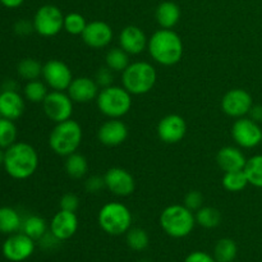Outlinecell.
Segmentation results:
<instances>
[{"instance_id": "6da1fadb", "label": "cell", "mask_w": 262, "mask_h": 262, "mask_svg": "<svg viewBox=\"0 0 262 262\" xmlns=\"http://www.w3.org/2000/svg\"><path fill=\"white\" fill-rule=\"evenodd\" d=\"M4 170L17 181H25L32 177L38 168V154L27 142H15L5 150Z\"/></svg>"}, {"instance_id": "7a4b0ae2", "label": "cell", "mask_w": 262, "mask_h": 262, "mask_svg": "<svg viewBox=\"0 0 262 262\" xmlns=\"http://www.w3.org/2000/svg\"><path fill=\"white\" fill-rule=\"evenodd\" d=\"M147 50L156 63L164 67H171L182 60L184 46L181 36L176 31L161 28L148 38Z\"/></svg>"}, {"instance_id": "3957f363", "label": "cell", "mask_w": 262, "mask_h": 262, "mask_svg": "<svg viewBox=\"0 0 262 262\" xmlns=\"http://www.w3.org/2000/svg\"><path fill=\"white\" fill-rule=\"evenodd\" d=\"M160 227L169 237L186 238L193 232L196 223V216L193 211L184 205H170L163 210L160 214Z\"/></svg>"}, {"instance_id": "277c9868", "label": "cell", "mask_w": 262, "mask_h": 262, "mask_svg": "<svg viewBox=\"0 0 262 262\" xmlns=\"http://www.w3.org/2000/svg\"><path fill=\"white\" fill-rule=\"evenodd\" d=\"M82 137H83V132L79 123L68 119L66 122L56 123L49 136V146L54 151V154L67 158L77 152L81 146Z\"/></svg>"}, {"instance_id": "5b68a950", "label": "cell", "mask_w": 262, "mask_h": 262, "mask_svg": "<svg viewBox=\"0 0 262 262\" xmlns=\"http://www.w3.org/2000/svg\"><path fill=\"white\" fill-rule=\"evenodd\" d=\"M158 73L152 64L147 61H135L122 72L123 87L130 95L148 94L155 87Z\"/></svg>"}, {"instance_id": "8992f818", "label": "cell", "mask_w": 262, "mask_h": 262, "mask_svg": "<svg viewBox=\"0 0 262 262\" xmlns=\"http://www.w3.org/2000/svg\"><path fill=\"white\" fill-rule=\"evenodd\" d=\"M97 107L109 119H120L129 113L132 107V95L120 86L101 89L96 97Z\"/></svg>"}, {"instance_id": "52a82bcc", "label": "cell", "mask_w": 262, "mask_h": 262, "mask_svg": "<svg viewBox=\"0 0 262 262\" xmlns=\"http://www.w3.org/2000/svg\"><path fill=\"white\" fill-rule=\"evenodd\" d=\"M97 222L106 234L118 237L132 228V212L122 202H107L100 209Z\"/></svg>"}, {"instance_id": "ba28073f", "label": "cell", "mask_w": 262, "mask_h": 262, "mask_svg": "<svg viewBox=\"0 0 262 262\" xmlns=\"http://www.w3.org/2000/svg\"><path fill=\"white\" fill-rule=\"evenodd\" d=\"M35 32L42 37H54L64 30V14L56 5L45 4L38 8L33 17Z\"/></svg>"}, {"instance_id": "9c48e42d", "label": "cell", "mask_w": 262, "mask_h": 262, "mask_svg": "<svg viewBox=\"0 0 262 262\" xmlns=\"http://www.w3.org/2000/svg\"><path fill=\"white\" fill-rule=\"evenodd\" d=\"M73 100L64 91H50L42 102L43 113L54 123L71 119L73 114Z\"/></svg>"}, {"instance_id": "30bf717a", "label": "cell", "mask_w": 262, "mask_h": 262, "mask_svg": "<svg viewBox=\"0 0 262 262\" xmlns=\"http://www.w3.org/2000/svg\"><path fill=\"white\" fill-rule=\"evenodd\" d=\"M232 137L242 148H255L262 142V128L260 123L250 117L238 118L232 127Z\"/></svg>"}, {"instance_id": "8fae6325", "label": "cell", "mask_w": 262, "mask_h": 262, "mask_svg": "<svg viewBox=\"0 0 262 262\" xmlns=\"http://www.w3.org/2000/svg\"><path fill=\"white\" fill-rule=\"evenodd\" d=\"M35 241L23 232L13 233L4 241L2 247L3 256L10 262H23L35 252Z\"/></svg>"}, {"instance_id": "7c38bea8", "label": "cell", "mask_w": 262, "mask_h": 262, "mask_svg": "<svg viewBox=\"0 0 262 262\" xmlns=\"http://www.w3.org/2000/svg\"><path fill=\"white\" fill-rule=\"evenodd\" d=\"M42 78L53 91H67L73 81V74L68 64L51 59L42 66Z\"/></svg>"}, {"instance_id": "4fadbf2b", "label": "cell", "mask_w": 262, "mask_h": 262, "mask_svg": "<svg viewBox=\"0 0 262 262\" xmlns=\"http://www.w3.org/2000/svg\"><path fill=\"white\" fill-rule=\"evenodd\" d=\"M253 106V99L243 89L229 90L222 99V110L230 118H243L250 114Z\"/></svg>"}, {"instance_id": "5bb4252c", "label": "cell", "mask_w": 262, "mask_h": 262, "mask_svg": "<svg viewBox=\"0 0 262 262\" xmlns=\"http://www.w3.org/2000/svg\"><path fill=\"white\" fill-rule=\"evenodd\" d=\"M156 132H158L159 140L163 141L164 143L176 145L186 137L187 123L181 115L169 114L161 118L158 128H156Z\"/></svg>"}, {"instance_id": "9a60e30c", "label": "cell", "mask_w": 262, "mask_h": 262, "mask_svg": "<svg viewBox=\"0 0 262 262\" xmlns=\"http://www.w3.org/2000/svg\"><path fill=\"white\" fill-rule=\"evenodd\" d=\"M104 181L105 187L115 196L128 197L135 192V178L129 171L123 168H110L105 173Z\"/></svg>"}, {"instance_id": "2e32d148", "label": "cell", "mask_w": 262, "mask_h": 262, "mask_svg": "<svg viewBox=\"0 0 262 262\" xmlns=\"http://www.w3.org/2000/svg\"><path fill=\"white\" fill-rule=\"evenodd\" d=\"M82 40L89 48L99 50L109 46V43L113 41L112 27L104 20H92L87 23L83 33H82Z\"/></svg>"}, {"instance_id": "e0dca14e", "label": "cell", "mask_w": 262, "mask_h": 262, "mask_svg": "<svg viewBox=\"0 0 262 262\" xmlns=\"http://www.w3.org/2000/svg\"><path fill=\"white\" fill-rule=\"evenodd\" d=\"M78 230V217L76 212L59 210L50 222V233L60 242L68 241Z\"/></svg>"}, {"instance_id": "ac0fdd59", "label": "cell", "mask_w": 262, "mask_h": 262, "mask_svg": "<svg viewBox=\"0 0 262 262\" xmlns=\"http://www.w3.org/2000/svg\"><path fill=\"white\" fill-rule=\"evenodd\" d=\"M97 138L107 147H115L128 138V127L120 119H109L102 123L97 130Z\"/></svg>"}, {"instance_id": "d6986e66", "label": "cell", "mask_w": 262, "mask_h": 262, "mask_svg": "<svg viewBox=\"0 0 262 262\" xmlns=\"http://www.w3.org/2000/svg\"><path fill=\"white\" fill-rule=\"evenodd\" d=\"M99 89V84L95 79L90 77H77V78H73L71 86L67 90V94L73 100V102L87 104L92 100H96L100 92Z\"/></svg>"}, {"instance_id": "ffe728a7", "label": "cell", "mask_w": 262, "mask_h": 262, "mask_svg": "<svg viewBox=\"0 0 262 262\" xmlns=\"http://www.w3.org/2000/svg\"><path fill=\"white\" fill-rule=\"evenodd\" d=\"M147 36L137 26H127L119 35V45L129 55H138L147 48Z\"/></svg>"}, {"instance_id": "44dd1931", "label": "cell", "mask_w": 262, "mask_h": 262, "mask_svg": "<svg viewBox=\"0 0 262 262\" xmlns=\"http://www.w3.org/2000/svg\"><path fill=\"white\" fill-rule=\"evenodd\" d=\"M26 109L25 99L18 91L0 92V117L10 120L19 119Z\"/></svg>"}, {"instance_id": "7402d4cb", "label": "cell", "mask_w": 262, "mask_h": 262, "mask_svg": "<svg viewBox=\"0 0 262 262\" xmlns=\"http://www.w3.org/2000/svg\"><path fill=\"white\" fill-rule=\"evenodd\" d=\"M216 163L224 173L237 171L245 169L247 158L241 148L234 147V146H225L217 151Z\"/></svg>"}, {"instance_id": "603a6c76", "label": "cell", "mask_w": 262, "mask_h": 262, "mask_svg": "<svg viewBox=\"0 0 262 262\" xmlns=\"http://www.w3.org/2000/svg\"><path fill=\"white\" fill-rule=\"evenodd\" d=\"M181 8L174 2H163L158 5L155 12L156 22L161 28L173 30L181 19Z\"/></svg>"}, {"instance_id": "cb8c5ba5", "label": "cell", "mask_w": 262, "mask_h": 262, "mask_svg": "<svg viewBox=\"0 0 262 262\" xmlns=\"http://www.w3.org/2000/svg\"><path fill=\"white\" fill-rule=\"evenodd\" d=\"M23 219L19 212L9 206L0 207V233L10 235L19 232L22 228Z\"/></svg>"}, {"instance_id": "d4e9b609", "label": "cell", "mask_w": 262, "mask_h": 262, "mask_svg": "<svg viewBox=\"0 0 262 262\" xmlns=\"http://www.w3.org/2000/svg\"><path fill=\"white\" fill-rule=\"evenodd\" d=\"M20 230L33 241H40L48 233V224L43 217L38 215H30L23 219Z\"/></svg>"}, {"instance_id": "484cf974", "label": "cell", "mask_w": 262, "mask_h": 262, "mask_svg": "<svg viewBox=\"0 0 262 262\" xmlns=\"http://www.w3.org/2000/svg\"><path fill=\"white\" fill-rule=\"evenodd\" d=\"M64 169H66V173L71 178L81 179L89 171V161H87V159L82 154L74 152L66 158Z\"/></svg>"}, {"instance_id": "4316f807", "label": "cell", "mask_w": 262, "mask_h": 262, "mask_svg": "<svg viewBox=\"0 0 262 262\" xmlns=\"http://www.w3.org/2000/svg\"><path fill=\"white\" fill-rule=\"evenodd\" d=\"M237 243L232 238H222L214 247V258L216 262H234L237 257Z\"/></svg>"}, {"instance_id": "83f0119b", "label": "cell", "mask_w": 262, "mask_h": 262, "mask_svg": "<svg viewBox=\"0 0 262 262\" xmlns=\"http://www.w3.org/2000/svg\"><path fill=\"white\" fill-rule=\"evenodd\" d=\"M194 216H196L197 224L205 229H214V228L219 227L222 223L220 211L211 206H202L201 209L197 210Z\"/></svg>"}, {"instance_id": "f1b7e54d", "label": "cell", "mask_w": 262, "mask_h": 262, "mask_svg": "<svg viewBox=\"0 0 262 262\" xmlns=\"http://www.w3.org/2000/svg\"><path fill=\"white\" fill-rule=\"evenodd\" d=\"M18 76L26 81H35L42 76V64L33 58H25L17 66Z\"/></svg>"}, {"instance_id": "f546056e", "label": "cell", "mask_w": 262, "mask_h": 262, "mask_svg": "<svg viewBox=\"0 0 262 262\" xmlns=\"http://www.w3.org/2000/svg\"><path fill=\"white\" fill-rule=\"evenodd\" d=\"M105 63L113 72H124V69L129 66V54L123 50L122 48L110 49L105 56Z\"/></svg>"}, {"instance_id": "4dcf8cb0", "label": "cell", "mask_w": 262, "mask_h": 262, "mask_svg": "<svg viewBox=\"0 0 262 262\" xmlns=\"http://www.w3.org/2000/svg\"><path fill=\"white\" fill-rule=\"evenodd\" d=\"M245 173L247 176L248 183L256 188H262V155H255L247 159L245 166Z\"/></svg>"}, {"instance_id": "1f68e13d", "label": "cell", "mask_w": 262, "mask_h": 262, "mask_svg": "<svg viewBox=\"0 0 262 262\" xmlns=\"http://www.w3.org/2000/svg\"><path fill=\"white\" fill-rule=\"evenodd\" d=\"M23 92H25L26 100H28L30 102H33V104H40L41 102L42 104L43 100L49 94L48 84L45 82L40 81V79L28 81L26 83Z\"/></svg>"}, {"instance_id": "d6a6232c", "label": "cell", "mask_w": 262, "mask_h": 262, "mask_svg": "<svg viewBox=\"0 0 262 262\" xmlns=\"http://www.w3.org/2000/svg\"><path fill=\"white\" fill-rule=\"evenodd\" d=\"M223 187L229 192H241L248 186V179L245 170L227 171L222 179Z\"/></svg>"}, {"instance_id": "836d02e7", "label": "cell", "mask_w": 262, "mask_h": 262, "mask_svg": "<svg viewBox=\"0 0 262 262\" xmlns=\"http://www.w3.org/2000/svg\"><path fill=\"white\" fill-rule=\"evenodd\" d=\"M125 234H127L125 241L130 250L140 252V251H145L150 245V237L142 228H130Z\"/></svg>"}, {"instance_id": "e575fe53", "label": "cell", "mask_w": 262, "mask_h": 262, "mask_svg": "<svg viewBox=\"0 0 262 262\" xmlns=\"http://www.w3.org/2000/svg\"><path fill=\"white\" fill-rule=\"evenodd\" d=\"M17 125L14 120L0 117V147L7 150L8 147L17 142Z\"/></svg>"}, {"instance_id": "d590c367", "label": "cell", "mask_w": 262, "mask_h": 262, "mask_svg": "<svg viewBox=\"0 0 262 262\" xmlns=\"http://www.w3.org/2000/svg\"><path fill=\"white\" fill-rule=\"evenodd\" d=\"M87 22L84 19V17L79 13H68L67 15H64V30L67 33L72 36H78L82 35L86 28Z\"/></svg>"}, {"instance_id": "8d00e7d4", "label": "cell", "mask_w": 262, "mask_h": 262, "mask_svg": "<svg viewBox=\"0 0 262 262\" xmlns=\"http://www.w3.org/2000/svg\"><path fill=\"white\" fill-rule=\"evenodd\" d=\"M204 194L200 191H191L184 197V206L188 207L191 211H197L204 206Z\"/></svg>"}, {"instance_id": "74e56055", "label": "cell", "mask_w": 262, "mask_h": 262, "mask_svg": "<svg viewBox=\"0 0 262 262\" xmlns=\"http://www.w3.org/2000/svg\"><path fill=\"white\" fill-rule=\"evenodd\" d=\"M59 206H60V210L76 212L79 207L78 196H76L74 193H71V192L63 194V197L60 199V202H59Z\"/></svg>"}, {"instance_id": "f35d334b", "label": "cell", "mask_w": 262, "mask_h": 262, "mask_svg": "<svg viewBox=\"0 0 262 262\" xmlns=\"http://www.w3.org/2000/svg\"><path fill=\"white\" fill-rule=\"evenodd\" d=\"M113 79H114V76H113V71L109 69L107 67H102L97 71L96 77H95V81L99 84V87H109L113 84Z\"/></svg>"}, {"instance_id": "ab89813d", "label": "cell", "mask_w": 262, "mask_h": 262, "mask_svg": "<svg viewBox=\"0 0 262 262\" xmlns=\"http://www.w3.org/2000/svg\"><path fill=\"white\" fill-rule=\"evenodd\" d=\"M84 188H86L89 193H99L102 188H106L105 187L104 177L92 176L87 178V181L84 182Z\"/></svg>"}, {"instance_id": "60d3db41", "label": "cell", "mask_w": 262, "mask_h": 262, "mask_svg": "<svg viewBox=\"0 0 262 262\" xmlns=\"http://www.w3.org/2000/svg\"><path fill=\"white\" fill-rule=\"evenodd\" d=\"M183 262H216V260L210 253L204 252V251H194L189 253Z\"/></svg>"}, {"instance_id": "b9f144b4", "label": "cell", "mask_w": 262, "mask_h": 262, "mask_svg": "<svg viewBox=\"0 0 262 262\" xmlns=\"http://www.w3.org/2000/svg\"><path fill=\"white\" fill-rule=\"evenodd\" d=\"M14 32L17 33L18 36H27L30 35L31 32L35 31V27H33V22H30L27 19H20L18 22H15L14 25Z\"/></svg>"}, {"instance_id": "7bdbcfd3", "label": "cell", "mask_w": 262, "mask_h": 262, "mask_svg": "<svg viewBox=\"0 0 262 262\" xmlns=\"http://www.w3.org/2000/svg\"><path fill=\"white\" fill-rule=\"evenodd\" d=\"M248 117L252 120L257 123H262V105H255L253 104L252 109L250 110V114Z\"/></svg>"}, {"instance_id": "ee69618b", "label": "cell", "mask_w": 262, "mask_h": 262, "mask_svg": "<svg viewBox=\"0 0 262 262\" xmlns=\"http://www.w3.org/2000/svg\"><path fill=\"white\" fill-rule=\"evenodd\" d=\"M25 3V0H0V4L4 5L8 9H15L19 8Z\"/></svg>"}, {"instance_id": "f6af8a7d", "label": "cell", "mask_w": 262, "mask_h": 262, "mask_svg": "<svg viewBox=\"0 0 262 262\" xmlns=\"http://www.w3.org/2000/svg\"><path fill=\"white\" fill-rule=\"evenodd\" d=\"M3 90H5V91H17V83L13 79H7L3 83Z\"/></svg>"}, {"instance_id": "bcb514c9", "label": "cell", "mask_w": 262, "mask_h": 262, "mask_svg": "<svg viewBox=\"0 0 262 262\" xmlns=\"http://www.w3.org/2000/svg\"><path fill=\"white\" fill-rule=\"evenodd\" d=\"M4 155H5V150L0 147V166H3V164H4Z\"/></svg>"}, {"instance_id": "7dc6e473", "label": "cell", "mask_w": 262, "mask_h": 262, "mask_svg": "<svg viewBox=\"0 0 262 262\" xmlns=\"http://www.w3.org/2000/svg\"><path fill=\"white\" fill-rule=\"evenodd\" d=\"M140 262H151V261H140Z\"/></svg>"}]
</instances>
